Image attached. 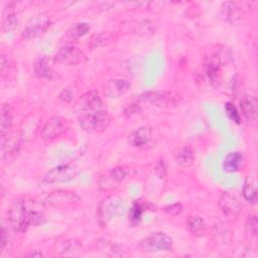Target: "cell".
Segmentation results:
<instances>
[{
	"label": "cell",
	"instance_id": "6da1fadb",
	"mask_svg": "<svg viewBox=\"0 0 258 258\" xmlns=\"http://www.w3.org/2000/svg\"><path fill=\"white\" fill-rule=\"evenodd\" d=\"M33 210V202L30 200L18 198L13 201L8 210V221L15 232L22 233L28 229Z\"/></svg>",
	"mask_w": 258,
	"mask_h": 258
},
{
	"label": "cell",
	"instance_id": "7a4b0ae2",
	"mask_svg": "<svg viewBox=\"0 0 258 258\" xmlns=\"http://www.w3.org/2000/svg\"><path fill=\"white\" fill-rule=\"evenodd\" d=\"M229 54L224 48H216L213 53L207 55L203 64L204 73L209 81V83L214 87H220L223 79L222 67L226 63Z\"/></svg>",
	"mask_w": 258,
	"mask_h": 258
},
{
	"label": "cell",
	"instance_id": "3957f363",
	"mask_svg": "<svg viewBox=\"0 0 258 258\" xmlns=\"http://www.w3.org/2000/svg\"><path fill=\"white\" fill-rule=\"evenodd\" d=\"M137 101L150 104L158 108H175L179 105L181 97L172 91H148L137 97Z\"/></svg>",
	"mask_w": 258,
	"mask_h": 258
},
{
	"label": "cell",
	"instance_id": "277c9868",
	"mask_svg": "<svg viewBox=\"0 0 258 258\" xmlns=\"http://www.w3.org/2000/svg\"><path fill=\"white\" fill-rule=\"evenodd\" d=\"M112 121L111 116L104 110H98L79 116L80 127L88 133L103 132L110 125Z\"/></svg>",
	"mask_w": 258,
	"mask_h": 258
},
{
	"label": "cell",
	"instance_id": "5b68a950",
	"mask_svg": "<svg viewBox=\"0 0 258 258\" xmlns=\"http://www.w3.org/2000/svg\"><path fill=\"white\" fill-rule=\"evenodd\" d=\"M81 204V198L72 190L56 189L49 192L43 200V205L56 210L75 209Z\"/></svg>",
	"mask_w": 258,
	"mask_h": 258
},
{
	"label": "cell",
	"instance_id": "8992f818",
	"mask_svg": "<svg viewBox=\"0 0 258 258\" xmlns=\"http://www.w3.org/2000/svg\"><path fill=\"white\" fill-rule=\"evenodd\" d=\"M172 239L167 234L155 232L142 239L137 245V250L143 253L169 251L172 248Z\"/></svg>",
	"mask_w": 258,
	"mask_h": 258
},
{
	"label": "cell",
	"instance_id": "52a82bcc",
	"mask_svg": "<svg viewBox=\"0 0 258 258\" xmlns=\"http://www.w3.org/2000/svg\"><path fill=\"white\" fill-rule=\"evenodd\" d=\"M122 199L116 195H112L104 199L98 206L96 218L98 223L105 227L113 218L117 217L122 210Z\"/></svg>",
	"mask_w": 258,
	"mask_h": 258
},
{
	"label": "cell",
	"instance_id": "ba28073f",
	"mask_svg": "<svg viewBox=\"0 0 258 258\" xmlns=\"http://www.w3.org/2000/svg\"><path fill=\"white\" fill-rule=\"evenodd\" d=\"M54 61L66 66H76L86 61L85 53L72 43L63 44L58 48L54 55Z\"/></svg>",
	"mask_w": 258,
	"mask_h": 258
},
{
	"label": "cell",
	"instance_id": "9c48e42d",
	"mask_svg": "<svg viewBox=\"0 0 258 258\" xmlns=\"http://www.w3.org/2000/svg\"><path fill=\"white\" fill-rule=\"evenodd\" d=\"M127 170L122 166L114 167L105 173H103L97 181L98 188L101 191H110L114 188L118 187L120 183L123 182V180L126 178Z\"/></svg>",
	"mask_w": 258,
	"mask_h": 258
},
{
	"label": "cell",
	"instance_id": "30bf717a",
	"mask_svg": "<svg viewBox=\"0 0 258 258\" xmlns=\"http://www.w3.org/2000/svg\"><path fill=\"white\" fill-rule=\"evenodd\" d=\"M102 99L97 91H89L83 94L75 103L74 111L79 116L82 114L98 111L102 109Z\"/></svg>",
	"mask_w": 258,
	"mask_h": 258
},
{
	"label": "cell",
	"instance_id": "8fae6325",
	"mask_svg": "<svg viewBox=\"0 0 258 258\" xmlns=\"http://www.w3.org/2000/svg\"><path fill=\"white\" fill-rule=\"evenodd\" d=\"M50 25V19L45 14H37L31 17L22 30L21 36L30 39L43 34Z\"/></svg>",
	"mask_w": 258,
	"mask_h": 258
},
{
	"label": "cell",
	"instance_id": "7c38bea8",
	"mask_svg": "<svg viewBox=\"0 0 258 258\" xmlns=\"http://www.w3.org/2000/svg\"><path fill=\"white\" fill-rule=\"evenodd\" d=\"M219 206L229 222H235L243 209V206L238 198L229 191L222 194L219 201Z\"/></svg>",
	"mask_w": 258,
	"mask_h": 258
},
{
	"label": "cell",
	"instance_id": "4fadbf2b",
	"mask_svg": "<svg viewBox=\"0 0 258 258\" xmlns=\"http://www.w3.org/2000/svg\"><path fill=\"white\" fill-rule=\"evenodd\" d=\"M69 128V122L67 119L53 116L49 118L41 128V138L43 140H52L63 134Z\"/></svg>",
	"mask_w": 258,
	"mask_h": 258
},
{
	"label": "cell",
	"instance_id": "5bb4252c",
	"mask_svg": "<svg viewBox=\"0 0 258 258\" xmlns=\"http://www.w3.org/2000/svg\"><path fill=\"white\" fill-rule=\"evenodd\" d=\"M77 176V169L72 165H58L51 168L43 176L45 183H58L73 180Z\"/></svg>",
	"mask_w": 258,
	"mask_h": 258
},
{
	"label": "cell",
	"instance_id": "9a60e30c",
	"mask_svg": "<svg viewBox=\"0 0 258 258\" xmlns=\"http://www.w3.org/2000/svg\"><path fill=\"white\" fill-rule=\"evenodd\" d=\"M20 135L8 134L5 138L1 139V160L3 163L12 161L19 153L20 150Z\"/></svg>",
	"mask_w": 258,
	"mask_h": 258
},
{
	"label": "cell",
	"instance_id": "2e32d148",
	"mask_svg": "<svg viewBox=\"0 0 258 258\" xmlns=\"http://www.w3.org/2000/svg\"><path fill=\"white\" fill-rule=\"evenodd\" d=\"M40 122H41V117L38 116L37 114L31 113L28 116H26V118L22 121L20 130H19V135L21 140L28 142L34 139L39 130Z\"/></svg>",
	"mask_w": 258,
	"mask_h": 258
},
{
	"label": "cell",
	"instance_id": "e0dca14e",
	"mask_svg": "<svg viewBox=\"0 0 258 258\" xmlns=\"http://www.w3.org/2000/svg\"><path fill=\"white\" fill-rule=\"evenodd\" d=\"M54 59L48 56L39 57L34 63V74L39 79L53 81L58 78V74L53 70L52 63Z\"/></svg>",
	"mask_w": 258,
	"mask_h": 258
},
{
	"label": "cell",
	"instance_id": "ac0fdd59",
	"mask_svg": "<svg viewBox=\"0 0 258 258\" xmlns=\"http://www.w3.org/2000/svg\"><path fill=\"white\" fill-rule=\"evenodd\" d=\"M242 9L234 1H225L220 7V17L230 24H235L242 19Z\"/></svg>",
	"mask_w": 258,
	"mask_h": 258
},
{
	"label": "cell",
	"instance_id": "d6986e66",
	"mask_svg": "<svg viewBox=\"0 0 258 258\" xmlns=\"http://www.w3.org/2000/svg\"><path fill=\"white\" fill-rule=\"evenodd\" d=\"M152 138V128L148 125H144L133 131L128 136V144L132 147L143 148L149 144Z\"/></svg>",
	"mask_w": 258,
	"mask_h": 258
},
{
	"label": "cell",
	"instance_id": "ffe728a7",
	"mask_svg": "<svg viewBox=\"0 0 258 258\" xmlns=\"http://www.w3.org/2000/svg\"><path fill=\"white\" fill-rule=\"evenodd\" d=\"M130 86V82L126 79H111L105 85L104 94L109 98H118L127 93Z\"/></svg>",
	"mask_w": 258,
	"mask_h": 258
},
{
	"label": "cell",
	"instance_id": "44dd1931",
	"mask_svg": "<svg viewBox=\"0 0 258 258\" xmlns=\"http://www.w3.org/2000/svg\"><path fill=\"white\" fill-rule=\"evenodd\" d=\"M243 116L249 122H255L258 114V101L255 96H244L240 101Z\"/></svg>",
	"mask_w": 258,
	"mask_h": 258
},
{
	"label": "cell",
	"instance_id": "7402d4cb",
	"mask_svg": "<svg viewBox=\"0 0 258 258\" xmlns=\"http://www.w3.org/2000/svg\"><path fill=\"white\" fill-rule=\"evenodd\" d=\"M0 72H1V80L2 83L8 87H11L15 84L16 81V69L12 62L8 60V58L2 54L0 58Z\"/></svg>",
	"mask_w": 258,
	"mask_h": 258
},
{
	"label": "cell",
	"instance_id": "603a6c76",
	"mask_svg": "<svg viewBox=\"0 0 258 258\" xmlns=\"http://www.w3.org/2000/svg\"><path fill=\"white\" fill-rule=\"evenodd\" d=\"M244 164V155L242 152H230L223 161V168L228 172H236L241 169Z\"/></svg>",
	"mask_w": 258,
	"mask_h": 258
},
{
	"label": "cell",
	"instance_id": "cb8c5ba5",
	"mask_svg": "<svg viewBox=\"0 0 258 258\" xmlns=\"http://www.w3.org/2000/svg\"><path fill=\"white\" fill-rule=\"evenodd\" d=\"M186 226L189 233L195 237H202L205 235L207 225L204 219L199 215H191L187 218Z\"/></svg>",
	"mask_w": 258,
	"mask_h": 258
},
{
	"label": "cell",
	"instance_id": "d4e9b609",
	"mask_svg": "<svg viewBox=\"0 0 258 258\" xmlns=\"http://www.w3.org/2000/svg\"><path fill=\"white\" fill-rule=\"evenodd\" d=\"M243 196L244 199L251 203L256 204L257 202V181H256V175L250 173L245 180L244 186H243Z\"/></svg>",
	"mask_w": 258,
	"mask_h": 258
},
{
	"label": "cell",
	"instance_id": "484cf974",
	"mask_svg": "<svg viewBox=\"0 0 258 258\" xmlns=\"http://www.w3.org/2000/svg\"><path fill=\"white\" fill-rule=\"evenodd\" d=\"M12 110L9 104H3L1 107V129L0 135L1 139L5 138L8 134H10V130L12 127Z\"/></svg>",
	"mask_w": 258,
	"mask_h": 258
},
{
	"label": "cell",
	"instance_id": "4316f807",
	"mask_svg": "<svg viewBox=\"0 0 258 258\" xmlns=\"http://www.w3.org/2000/svg\"><path fill=\"white\" fill-rule=\"evenodd\" d=\"M117 39V35L112 31H102L98 34H94L90 39V46L92 48L106 46L113 43Z\"/></svg>",
	"mask_w": 258,
	"mask_h": 258
},
{
	"label": "cell",
	"instance_id": "83f0119b",
	"mask_svg": "<svg viewBox=\"0 0 258 258\" xmlns=\"http://www.w3.org/2000/svg\"><path fill=\"white\" fill-rule=\"evenodd\" d=\"M213 237L217 243L229 245L232 242L233 235L228 227L222 223H219L213 227Z\"/></svg>",
	"mask_w": 258,
	"mask_h": 258
},
{
	"label": "cell",
	"instance_id": "f1b7e54d",
	"mask_svg": "<svg viewBox=\"0 0 258 258\" xmlns=\"http://www.w3.org/2000/svg\"><path fill=\"white\" fill-rule=\"evenodd\" d=\"M175 161L182 167H190L195 162V152L188 146L179 148L175 153Z\"/></svg>",
	"mask_w": 258,
	"mask_h": 258
},
{
	"label": "cell",
	"instance_id": "f546056e",
	"mask_svg": "<svg viewBox=\"0 0 258 258\" xmlns=\"http://www.w3.org/2000/svg\"><path fill=\"white\" fill-rule=\"evenodd\" d=\"M128 27H131V31L136 34L140 35H148L152 34L154 31V28L152 26L151 21L147 19H139V20H134V21H128Z\"/></svg>",
	"mask_w": 258,
	"mask_h": 258
},
{
	"label": "cell",
	"instance_id": "4dcf8cb0",
	"mask_svg": "<svg viewBox=\"0 0 258 258\" xmlns=\"http://www.w3.org/2000/svg\"><path fill=\"white\" fill-rule=\"evenodd\" d=\"M258 234V221L254 214L247 217L245 222V236L249 241H255Z\"/></svg>",
	"mask_w": 258,
	"mask_h": 258
},
{
	"label": "cell",
	"instance_id": "1f68e13d",
	"mask_svg": "<svg viewBox=\"0 0 258 258\" xmlns=\"http://www.w3.org/2000/svg\"><path fill=\"white\" fill-rule=\"evenodd\" d=\"M91 27L88 23L86 22H80V23H76L74 24L67 33V36L71 39V40H75V39H79L80 37L86 35L89 31H90Z\"/></svg>",
	"mask_w": 258,
	"mask_h": 258
},
{
	"label": "cell",
	"instance_id": "d6a6232c",
	"mask_svg": "<svg viewBox=\"0 0 258 258\" xmlns=\"http://www.w3.org/2000/svg\"><path fill=\"white\" fill-rule=\"evenodd\" d=\"M83 247L82 242L76 238H72V239H68L66 241H63L60 244L59 247V253L60 254H67V253H74L77 252L79 250H81Z\"/></svg>",
	"mask_w": 258,
	"mask_h": 258
},
{
	"label": "cell",
	"instance_id": "836d02e7",
	"mask_svg": "<svg viewBox=\"0 0 258 258\" xmlns=\"http://www.w3.org/2000/svg\"><path fill=\"white\" fill-rule=\"evenodd\" d=\"M2 29L4 32H10L14 30L17 26L18 20L15 16V13H6L2 14Z\"/></svg>",
	"mask_w": 258,
	"mask_h": 258
},
{
	"label": "cell",
	"instance_id": "e575fe53",
	"mask_svg": "<svg viewBox=\"0 0 258 258\" xmlns=\"http://www.w3.org/2000/svg\"><path fill=\"white\" fill-rule=\"evenodd\" d=\"M143 209L135 202V204L133 205V207L129 210L128 213V217H129V221L132 225H136L140 222L142 214H143Z\"/></svg>",
	"mask_w": 258,
	"mask_h": 258
},
{
	"label": "cell",
	"instance_id": "d590c367",
	"mask_svg": "<svg viewBox=\"0 0 258 258\" xmlns=\"http://www.w3.org/2000/svg\"><path fill=\"white\" fill-rule=\"evenodd\" d=\"M225 112H226L227 116H228L232 121H234V122L237 123V124H240V122H241L240 113L238 112V110L236 109V107H235L232 103H230V102L225 103Z\"/></svg>",
	"mask_w": 258,
	"mask_h": 258
},
{
	"label": "cell",
	"instance_id": "8d00e7d4",
	"mask_svg": "<svg viewBox=\"0 0 258 258\" xmlns=\"http://www.w3.org/2000/svg\"><path fill=\"white\" fill-rule=\"evenodd\" d=\"M154 174L160 179L163 180L167 176V170H166V165L163 159H159L155 166H154Z\"/></svg>",
	"mask_w": 258,
	"mask_h": 258
},
{
	"label": "cell",
	"instance_id": "74e56055",
	"mask_svg": "<svg viewBox=\"0 0 258 258\" xmlns=\"http://www.w3.org/2000/svg\"><path fill=\"white\" fill-rule=\"evenodd\" d=\"M76 95V90L74 89L73 86H69L67 88H64L59 94H58V99L62 102L69 103L73 100L74 96Z\"/></svg>",
	"mask_w": 258,
	"mask_h": 258
},
{
	"label": "cell",
	"instance_id": "f35d334b",
	"mask_svg": "<svg viewBox=\"0 0 258 258\" xmlns=\"http://www.w3.org/2000/svg\"><path fill=\"white\" fill-rule=\"evenodd\" d=\"M142 108L138 103H132V104H128L125 108H124V115L127 117H131L133 115H137L141 112Z\"/></svg>",
	"mask_w": 258,
	"mask_h": 258
},
{
	"label": "cell",
	"instance_id": "ab89813d",
	"mask_svg": "<svg viewBox=\"0 0 258 258\" xmlns=\"http://www.w3.org/2000/svg\"><path fill=\"white\" fill-rule=\"evenodd\" d=\"M163 211L168 214L169 216H177L178 214L181 213L182 211V205L180 203H175V204H171L169 206H166Z\"/></svg>",
	"mask_w": 258,
	"mask_h": 258
},
{
	"label": "cell",
	"instance_id": "60d3db41",
	"mask_svg": "<svg viewBox=\"0 0 258 258\" xmlns=\"http://www.w3.org/2000/svg\"><path fill=\"white\" fill-rule=\"evenodd\" d=\"M7 242H8V232L5 229V227L3 226L2 230H1V242H0V249H1V251H3V249L6 246Z\"/></svg>",
	"mask_w": 258,
	"mask_h": 258
},
{
	"label": "cell",
	"instance_id": "b9f144b4",
	"mask_svg": "<svg viewBox=\"0 0 258 258\" xmlns=\"http://www.w3.org/2000/svg\"><path fill=\"white\" fill-rule=\"evenodd\" d=\"M26 257H32V258H39V257H43V254L38 251V250H33L31 252H29L28 254H26Z\"/></svg>",
	"mask_w": 258,
	"mask_h": 258
}]
</instances>
